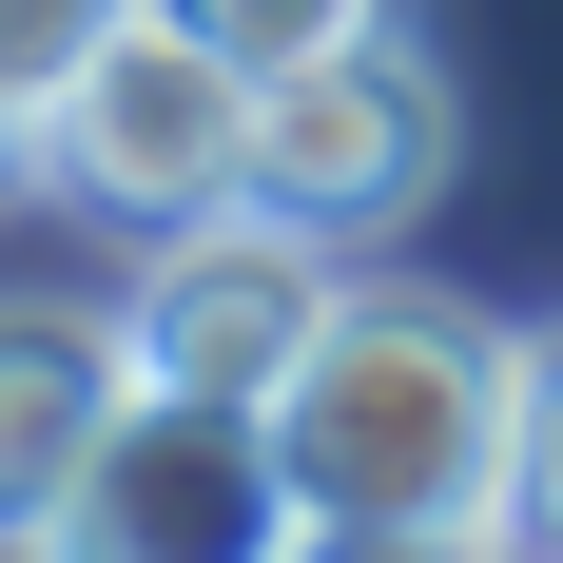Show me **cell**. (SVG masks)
<instances>
[{"label": "cell", "mask_w": 563, "mask_h": 563, "mask_svg": "<svg viewBox=\"0 0 563 563\" xmlns=\"http://www.w3.org/2000/svg\"><path fill=\"white\" fill-rule=\"evenodd\" d=\"M253 195L273 214H311L350 253V233H408L428 195H448V78L369 20V40L291 58V78H253Z\"/></svg>", "instance_id": "obj_5"}, {"label": "cell", "mask_w": 563, "mask_h": 563, "mask_svg": "<svg viewBox=\"0 0 563 563\" xmlns=\"http://www.w3.org/2000/svg\"><path fill=\"white\" fill-rule=\"evenodd\" d=\"M291 563H525V525H291Z\"/></svg>", "instance_id": "obj_10"}, {"label": "cell", "mask_w": 563, "mask_h": 563, "mask_svg": "<svg viewBox=\"0 0 563 563\" xmlns=\"http://www.w3.org/2000/svg\"><path fill=\"white\" fill-rule=\"evenodd\" d=\"M525 369L544 350L506 311H466L428 273H350L331 331L273 389V466L311 525H506V448H525Z\"/></svg>", "instance_id": "obj_1"}, {"label": "cell", "mask_w": 563, "mask_h": 563, "mask_svg": "<svg viewBox=\"0 0 563 563\" xmlns=\"http://www.w3.org/2000/svg\"><path fill=\"white\" fill-rule=\"evenodd\" d=\"M291 466H273V408H195V389H136L98 428V466L40 506L20 563H291Z\"/></svg>", "instance_id": "obj_4"}, {"label": "cell", "mask_w": 563, "mask_h": 563, "mask_svg": "<svg viewBox=\"0 0 563 563\" xmlns=\"http://www.w3.org/2000/svg\"><path fill=\"white\" fill-rule=\"evenodd\" d=\"M506 525H525V563H563V331H544V369H525V448H506Z\"/></svg>", "instance_id": "obj_8"}, {"label": "cell", "mask_w": 563, "mask_h": 563, "mask_svg": "<svg viewBox=\"0 0 563 563\" xmlns=\"http://www.w3.org/2000/svg\"><path fill=\"white\" fill-rule=\"evenodd\" d=\"M117 20H136V0H0V98H58Z\"/></svg>", "instance_id": "obj_9"}, {"label": "cell", "mask_w": 563, "mask_h": 563, "mask_svg": "<svg viewBox=\"0 0 563 563\" xmlns=\"http://www.w3.org/2000/svg\"><path fill=\"white\" fill-rule=\"evenodd\" d=\"M0 175H40V98H0Z\"/></svg>", "instance_id": "obj_11"}, {"label": "cell", "mask_w": 563, "mask_h": 563, "mask_svg": "<svg viewBox=\"0 0 563 563\" xmlns=\"http://www.w3.org/2000/svg\"><path fill=\"white\" fill-rule=\"evenodd\" d=\"M350 253L273 195H214V214L136 233V273H117V350H136V389H195V408H273L291 350L331 331Z\"/></svg>", "instance_id": "obj_3"}, {"label": "cell", "mask_w": 563, "mask_h": 563, "mask_svg": "<svg viewBox=\"0 0 563 563\" xmlns=\"http://www.w3.org/2000/svg\"><path fill=\"white\" fill-rule=\"evenodd\" d=\"M136 408V350H117V311H78V291H0V563L40 544V506L98 466V428Z\"/></svg>", "instance_id": "obj_6"}, {"label": "cell", "mask_w": 563, "mask_h": 563, "mask_svg": "<svg viewBox=\"0 0 563 563\" xmlns=\"http://www.w3.org/2000/svg\"><path fill=\"white\" fill-rule=\"evenodd\" d=\"M175 20H195L214 58H253V78H291V58H331V40H369L389 0H175Z\"/></svg>", "instance_id": "obj_7"}, {"label": "cell", "mask_w": 563, "mask_h": 563, "mask_svg": "<svg viewBox=\"0 0 563 563\" xmlns=\"http://www.w3.org/2000/svg\"><path fill=\"white\" fill-rule=\"evenodd\" d=\"M40 195L58 214H117V233H175L214 195H253V58H214L175 0H136L40 98Z\"/></svg>", "instance_id": "obj_2"}]
</instances>
